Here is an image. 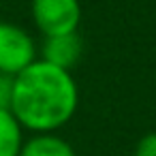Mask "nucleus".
Wrapping results in <instances>:
<instances>
[{"label": "nucleus", "mask_w": 156, "mask_h": 156, "mask_svg": "<svg viewBox=\"0 0 156 156\" xmlns=\"http://www.w3.org/2000/svg\"><path fill=\"white\" fill-rule=\"evenodd\" d=\"M79 107V88L71 71L37 58L15 75L11 111L30 133H58Z\"/></svg>", "instance_id": "f257e3e1"}, {"label": "nucleus", "mask_w": 156, "mask_h": 156, "mask_svg": "<svg viewBox=\"0 0 156 156\" xmlns=\"http://www.w3.org/2000/svg\"><path fill=\"white\" fill-rule=\"evenodd\" d=\"M30 15L43 37L79 32L81 5L79 0H30Z\"/></svg>", "instance_id": "f03ea898"}, {"label": "nucleus", "mask_w": 156, "mask_h": 156, "mask_svg": "<svg viewBox=\"0 0 156 156\" xmlns=\"http://www.w3.org/2000/svg\"><path fill=\"white\" fill-rule=\"evenodd\" d=\"M37 54V41L26 28L0 22V73L15 77L39 58Z\"/></svg>", "instance_id": "7ed1b4c3"}, {"label": "nucleus", "mask_w": 156, "mask_h": 156, "mask_svg": "<svg viewBox=\"0 0 156 156\" xmlns=\"http://www.w3.org/2000/svg\"><path fill=\"white\" fill-rule=\"evenodd\" d=\"M81 54H83V41L79 32L45 37L41 45V60L60 66L64 71H73V66L81 60Z\"/></svg>", "instance_id": "20e7f679"}, {"label": "nucleus", "mask_w": 156, "mask_h": 156, "mask_svg": "<svg viewBox=\"0 0 156 156\" xmlns=\"http://www.w3.org/2000/svg\"><path fill=\"white\" fill-rule=\"evenodd\" d=\"M20 156H77V152L58 133H32L24 139Z\"/></svg>", "instance_id": "39448f33"}, {"label": "nucleus", "mask_w": 156, "mask_h": 156, "mask_svg": "<svg viewBox=\"0 0 156 156\" xmlns=\"http://www.w3.org/2000/svg\"><path fill=\"white\" fill-rule=\"evenodd\" d=\"M24 139V128L13 111L0 107V156H20Z\"/></svg>", "instance_id": "423d86ee"}, {"label": "nucleus", "mask_w": 156, "mask_h": 156, "mask_svg": "<svg viewBox=\"0 0 156 156\" xmlns=\"http://www.w3.org/2000/svg\"><path fill=\"white\" fill-rule=\"evenodd\" d=\"M133 156H156V130L145 133V135L137 141Z\"/></svg>", "instance_id": "0eeeda50"}, {"label": "nucleus", "mask_w": 156, "mask_h": 156, "mask_svg": "<svg viewBox=\"0 0 156 156\" xmlns=\"http://www.w3.org/2000/svg\"><path fill=\"white\" fill-rule=\"evenodd\" d=\"M13 83H15V77H13V75H2V73H0V107L11 109Z\"/></svg>", "instance_id": "6e6552de"}]
</instances>
